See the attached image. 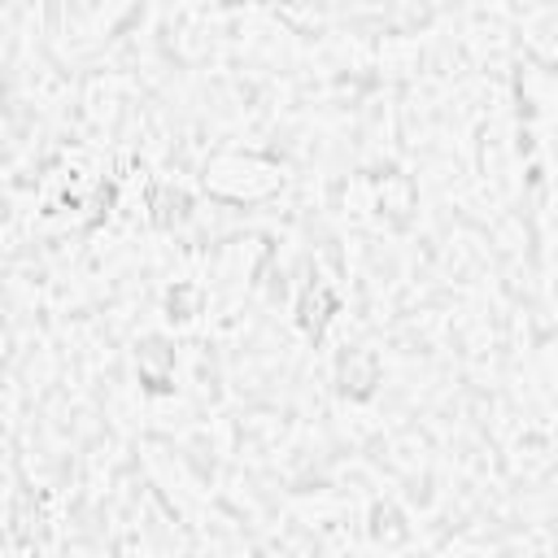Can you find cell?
Returning a JSON list of instances; mask_svg holds the SVG:
<instances>
[{"label": "cell", "mask_w": 558, "mask_h": 558, "mask_svg": "<svg viewBox=\"0 0 558 558\" xmlns=\"http://www.w3.org/2000/svg\"><path fill=\"white\" fill-rule=\"evenodd\" d=\"M344 310H349V292H344V283H340V279L310 253V257L296 266V275H292V292H288V323H292V331L301 336L305 349L323 353L327 340H331V331L340 327Z\"/></svg>", "instance_id": "6da1fadb"}, {"label": "cell", "mask_w": 558, "mask_h": 558, "mask_svg": "<svg viewBox=\"0 0 558 558\" xmlns=\"http://www.w3.org/2000/svg\"><path fill=\"white\" fill-rule=\"evenodd\" d=\"M126 371L135 397L148 405H174L183 397V340L179 331L144 327L126 340Z\"/></svg>", "instance_id": "7a4b0ae2"}, {"label": "cell", "mask_w": 558, "mask_h": 558, "mask_svg": "<svg viewBox=\"0 0 558 558\" xmlns=\"http://www.w3.org/2000/svg\"><path fill=\"white\" fill-rule=\"evenodd\" d=\"M135 205H140V227L148 235L174 240L183 235L196 214H201V192L192 187V179L183 174H166V170H148L135 187Z\"/></svg>", "instance_id": "3957f363"}, {"label": "cell", "mask_w": 558, "mask_h": 558, "mask_svg": "<svg viewBox=\"0 0 558 558\" xmlns=\"http://www.w3.org/2000/svg\"><path fill=\"white\" fill-rule=\"evenodd\" d=\"M209 305H214V292H209V283L196 270L166 275L161 288H157V301H153L161 327L166 331H179V336L192 331V327H201L209 318Z\"/></svg>", "instance_id": "277c9868"}]
</instances>
